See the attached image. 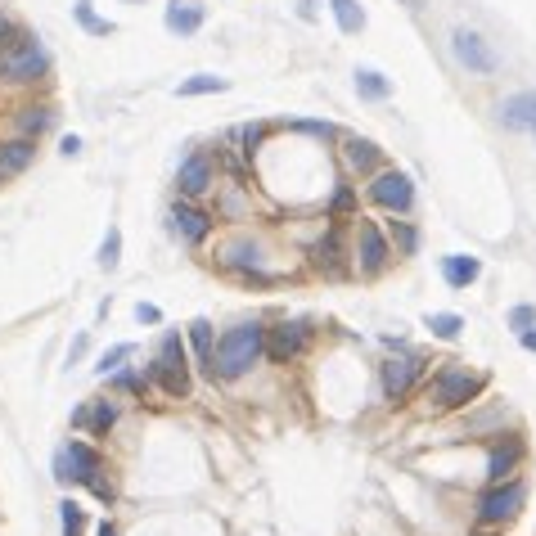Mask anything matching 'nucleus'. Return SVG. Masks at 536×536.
<instances>
[{
    "label": "nucleus",
    "mask_w": 536,
    "mask_h": 536,
    "mask_svg": "<svg viewBox=\"0 0 536 536\" xmlns=\"http://www.w3.org/2000/svg\"><path fill=\"white\" fill-rule=\"evenodd\" d=\"M266 356V325L262 320H244V325L226 329L212 352V379H244L257 361Z\"/></svg>",
    "instance_id": "obj_1"
},
{
    "label": "nucleus",
    "mask_w": 536,
    "mask_h": 536,
    "mask_svg": "<svg viewBox=\"0 0 536 536\" xmlns=\"http://www.w3.org/2000/svg\"><path fill=\"white\" fill-rule=\"evenodd\" d=\"M50 77V50L37 32H23L14 46L0 50V82L5 86H41Z\"/></svg>",
    "instance_id": "obj_2"
},
{
    "label": "nucleus",
    "mask_w": 536,
    "mask_h": 536,
    "mask_svg": "<svg viewBox=\"0 0 536 536\" xmlns=\"http://www.w3.org/2000/svg\"><path fill=\"white\" fill-rule=\"evenodd\" d=\"M482 388H487L482 374H473L469 365H460V361H446L442 370L433 374V383H428V406L433 410H464L482 397Z\"/></svg>",
    "instance_id": "obj_3"
},
{
    "label": "nucleus",
    "mask_w": 536,
    "mask_h": 536,
    "mask_svg": "<svg viewBox=\"0 0 536 536\" xmlns=\"http://www.w3.org/2000/svg\"><path fill=\"white\" fill-rule=\"evenodd\" d=\"M347 248H352V266L365 275V280H379V275L397 262V253H392V244H388V230H383L374 217L352 221V244Z\"/></svg>",
    "instance_id": "obj_4"
},
{
    "label": "nucleus",
    "mask_w": 536,
    "mask_h": 536,
    "mask_svg": "<svg viewBox=\"0 0 536 536\" xmlns=\"http://www.w3.org/2000/svg\"><path fill=\"white\" fill-rule=\"evenodd\" d=\"M145 379L158 383V388H163L172 401H181L185 392H190V352H185V343H181V334H176V329H167V334H163L158 356L149 361Z\"/></svg>",
    "instance_id": "obj_5"
},
{
    "label": "nucleus",
    "mask_w": 536,
    "mask_h": 536,
    "mask_svg": "<svg viewBox=\"0 0 536 536\" xmlns=\"http://www.w3.org/2000/svg\"><path fill=\"white\" fill-rule=\"evenodd\" d=\"M365 199H370V208L388 212V217H410V208H415V181L401 167H379L365 181Z\"/></svg>",
    "instance_id": "obj_6"
},
{
    "label": "nucleus",
    "mask_w": 536,
    "mask_h": 536,
    "mask_svg": "<svg viewBox=\"0 0 536 536\" xmlns=\"http://www.w3.org/2000/svg\"><path fill=\"white\" fill-rule=\"evenodd\" d=\"M212 230H217V212H208L199 199H181L176 194V203L167 208V235L181 239L185 248H203L212 239Z\"/></svg>",
    "instance_id": "obj_7"
},
{
    "label": "nucleus",
    "mask_w": 536,
    "mask_h": 536,
    "mask_svg": "<svg viewBox=\"0 0 536 536\" xmlns=\"http://www.w3.org/2000/svg\"><path fill=\"white\" fill-rule=\"evenodd\" d=\"M217 181H221V167H217L212 149H190V154L181 158V167H176V194H181V199L203 203L217 190Z\"/></svg>",
    "instance_id": "obj_8"
},
{
    "label": "nucleus",
    "mask_w": 536,
    "mask_h": 536,
    "mask_svg": "<svg viewBox=\"0 0 536 536\" xmlns=\"http://www.w3.org/2000/svg\"><path fill=\"white\" fill-rule=\"evenodd\" d=\"M451 59L464 68L469 77H491L500 68V59H496V50H491V41L482 37V32H473V28H455L451 32Z\"/></svg>",
    "instance_id": "obj_9"
},
{
    "label": "nucleus",
    "mask_w": 536,
    "mask_h": 536,
    "mask_svg": "<svg viewBox=\"0 0 536 536\" xmlns=\"http://www.w3.org/2000/svg\"><path fill=\"white\" fill-rule=\"evenodd\" d=\"M523 505H527V482H518V478L491 482V491H482L478 496V518L487 527H496V523H509Z\"/></svg>",
    "instance_id": "obj_10"
},
{
    "label": "nucleus",
    "mask_w": 536,
    "mask_h": 536,
    "mask_svg": "<svg viewBox=\"0 0 536 536\" xmlns=\"http://www.w3.org/2000/svg\"><path fill=\"white\" fill-rule=\"evenodd\" d=\"M338 163H343L347 181H370L383 167V149L365 136H338Z\"/></svg>",
    "instance_id": "obj_11"
},
{
    "label": "nucleus",
    "mask_w": 536,
    "mask_h": 536,
    "mask_svg": "<svg viewBox=\"0 0 536 536\" xmlns=\"http://www.w3.org/2000/svg\"><path fill=\"white\" fill-rule=\"evenodd\" d=\"M307 347H311V325H302V320H275V325L266 329V356L280 365L298 361Z\"/></svg>",
    "instance_id": "obj_12"
},
{
    "label": "nucleus",
    "mask_w": 536,
    "mask_h": 536,
    "mask_svg": "<svg viewBox=\"0 0 536 536\" xmlns=\"http://www.w3.org/2000/svg\"><path fill=\"white\" fill-rule=\"evenodd\" d=\"M307 257H311V266H316V271H325V275H343L347 266H352V248H347L343 226H338V221H329L325 235H320L316 244L307 248Z\"/></svg>",
    "instance_id": "obj_13"
},
{
    "label": "nucleus",
    "mask_w": 536,
    "mask_h": 536,
    "mask_svg": "<svg viewBox=\"0 0 536 536\" xmlns=\"http://www.w3.org/2000/svg\"><path fill=\"white\" fill-rule=\"evenodd\" d=\"M100 469H104L100 451L86 446V442H68L64 451L55 455V478L59 482H95L100 478Z\"/></svg>",
    "instance_id": "obj_14"
},
{
    "label": "nucleus",
    "mask_w": 536,
    "mask_h": 536,
    "mask_svg": "<svg viewBox=\"0 0 536 536\" xmlns=\"http://www.w3.org/2000/svg\"><path fill=\"white\" fill-rule=\"evenodd\" d=\"M424 365L428 361L419 352H397L392 361H383V374H379V379H383V397H388V401H406L410 388H415V379L424 374Z\"/></svg>",
    "instance_id": "obj_15"
},
{
    "label": "nucleus",
    "mask_w": 536,
    "mask_h": 536,
    "mask_svg": "<svg viewBox=\"0 0 536 536\" xmlns=\"http://www.w3.org/2000/svg\"><path fill=\"white\" fill-rule=\"evenodd\" d=\"M208 23V5L203 0H167L163 5V28L172 37H199Z\"/></svg>",
    "instance_id": "obj_16"
},
{
    "label": "nucleus",
    "mask_w": 536,
    "mask_h": 536,
    "mask_svg": "<svg viewBox=\"0 0 536 536\" xmlns=\"http://www.w3.org/2000/svg\"><path fill=\"white\" fill-rule=\"evenodd\" d=\"M496 122L505 131H536V91H514L509 100L496 104Z\"/></svg>",
    "instance_id": "obj_17"
},
{
    "label": "nucleus",
    "mask_w": 536,
    "mask_h": 536,
    "mask_svg": "<svg viewBox=\"0 0 536 536\" xmlns=\"http://www.w3.org/2000/svg\"><path fill=\"white\" fill-rule=\"evenodd\" d=\"M32 163H37V140H32V136L0 140V181H10V176H23Z\"/></svg>",
    "instance_id": "obj_18"
},
{
    "label": "nucleus",
    "mask_w": 536,
    "mask_h": 536,
    "mask_svg": "<svg viewBox=\"0 0 536 536\" xmlns=\"http://www.w3.org/2000/svg\"><path fill=\"white\" fill-rule=\"evenodd\" d=\"M523 451H527L523 437H514V433H509L505 442H496V446H491V460H487V478L491 482L514 478V469L523 464Z\"/></svg>",
    "instance_id": "obj_19"
},
{
    "label": "nucleus",
    "mask_w": 536,
    "mask_h": 536,
    "mask_svg": "<svg viewBox=\"0 0 536 536\" xmlns=\"http://www.w3.org/2000/svg\"><path fill=\"white\" fill-rule=\"evenodd\" d=\"M55 122H59L55 104H23V109L14 113V127H19V136H32V140H41L46 131H55Z\"/></svg>",
    "instance_id": "obj_20"
},
{
    "label": "nucleus",
    "mask_w": 536,
    "mask_h": 536,
    "mask_svg": "<svg viewBox=\"0 0 536 536\" xmlns=\"http://www.w3.org/2000/svg\"><path fill=\"white\" fill-rule=\"evenodd\" d=\"M361 217V194H356L352 181H338V190L329 194L325 203V221H338V226H347V221Z\"/></svg>",
    "instance_id": "obj_21"
},
{
    "label": "nucleus",
    "mask_w": 536,
    "mask_h": 536,
    "mask_svg": "<svg viewBox=\"0 0 536 536\" xmlns=\"http://www.w3.org/2000/svg\"><path fill=\"white\" fill-rule=\"evenodd\" d=\"M482 275V262L469 253H446L442 257V280L451 284V289H469V284H478Z\"/></svg>",
    "instance_id": "obj_22"
},
{
    "label": "nucleus",
    "mask_w": 536,
    "mask_h": 536,
    "mask_svg": "<svg viewBox=\"0 0 536 536\" xmlns=\"http://www.w3.org/2000/svg\"><path fill=\"white\" fill-rule=\"evenodd\" d=\"M271 122H244V127H235L230 131V140L239 145V154H244V163H253L257 154L266 149V140H271Z\"/></svg>",
    "instance_id": "obj_23"
},
{
    "label": "nucleus",
    "mask_w": 536,
    "mask_h": 536,
    "mask_svg": "<svg viewBox=\"0 0 536 536\" xmlns=\"http://www.w3.org/2000/svg\"><path fill=\"white\" fill-rule=\"evenodd\" d=\"M185 334H190V352H194V361L203 365V370L212 374V352H217V334H212V320H190V329H185Z\"/></svg>",
    "instance_id": "obj_24"
},
{
    "label": "nucleus",
    "mask_w": 536,
    "mask_h": 536,
    "mask_svg": "<svg viewBox=\"0 0 536 536\" xmlns=\"http://www.w3.org/2000/svg\"><path fill=\"white\" fill-rule=\"evenodd\" d=\"M329 14H334L338 32L343 37H361L365 32V10H361V0H325Z\"/></svg>",
    "instance_id": "obj_25"
},
{
    "label": "nucleus",
    "mask_w": 536,
    "mask_h": 536,
    "mask_svg": "<svg viewBox=\"0 0 536 536\" xmlns=\"http://www.w3.org/2000/svg\"><path fill=\"white\" fill-rule=\"evenodd\" d=\"M73 424L77 428H91V433H109L113 424H118V406H113V401H95L91 410H73Z\"/></svg>",
    "instance_id": "obj_26"
},
{
    "label": "nucleus",
    "mask_w": 536,
    "mask_h": 536,
    "mask_svg": "<svg viewBox=\"0 0 536 536\" xmlns=\"http://www.w3.org/2000/svg\"><path fill=\"white\" fill-rule=\"evenodd\" d=\"M356 95H361L365 104H383L392 95V82L379 68H356Z\"/></svg>",
    "instance_id": "obj_27"
},
{
    "label": "nucleus",
    "mask_w": 536,
    "mask_h": 536,
    "mask_svg": "<svg viewBox=\"0 0 536 536\" xmlns=\"http://www.w3.org/2000/svg\"><path fill=\"white\" fill-rule=\"evenodd\" d=\"M383 230H388V244H392V253L397 257H415L419 253V230L410 226L406 217H392Z\"/></svg>",
    "instance_id": "obj_28"
},
{
    "label": "nucleus",
    "mask_w": 536,
    "mask_h": 536,
    "mask_svg": "<svg viewBox=\"0 0 536 536\" xmlns=\"http://www.w3.org/2000/svg\"><path fill=\"white\" fill-rule=\"evenodd\" d=\"M221 91H230V82L226 77H217V73H194V77H185V82L176 86L181 100H199V95H221Z\"/></svg>",
    "instance_id": "obj_29"
},
{
    "label": "nucleus",
    "mask_w": 536,
    "mask_h": 536,
    "mask_svg": "<svg viewBox=\"0 0 536 536\" xmlns=\"http://www.w3.org/2000/svg\"><path fill=\"white\" fill-rule=\"evenodd\" d=\"M424 325H428V334H433V338H446V343H455V338H460V329H464V320L455 316V311H428Z\"/></svg>",
    "instance_id": "obj_30"
},
{
    "label": "nucleus",
    "mask_w": 536,
    "mask_h": 536,
    "mask_svg": "<svg viewBox=\"0 0 536 536\" xmlns=\"http://www.w3.org/2000/svg\"><path fill=\"white\" fill-rule=\"evenodd\" d=\"M73 19L82 23V32H91V37H113V23L95 14L91 0H77V5H73Z\"/></svg>",
    "instance_id": "obj_31"
},
{
    "label": "nucleus",
    "mask_w": 536,
    "mask_h": 536,
    "mask_svg": "<svg viewBox=\"0 0 536 536\" xmlns=\"http://www.w3.org/2000/svg\"><path fill=\"white\" fill-rule=\"evenodd\" d=\"M289 131H298V136H311V140H320V145H338V136H343V131H338L334 122H311V118L293 122Z\"/></svg>",
    "instance_id": "obj_32"
},
{
    "label": "nucleus",
    "mask_w": 536,
    "mask_h": 536,
    "mask_svg": "<svg viewBox=\"0 0 536 536\" xmlns=\"http://www.w3.org/2000/svg\"><path fill=\"white\" fill-rule=\"evenodd\" d=\"M118 266H122V230L109 226V235L100 244V271H118Z\"/></svg>",
    "instance_id": "obj_33"
},
{
    "label": "nucleus",
    "mask_w": 536,
    "mask_h": 536,
    "mask_svg": "<svg viewBox=\"0 0 536 536\" xmlns=\"http://www.w3.org/2000/svg\"><path fill=\"white\" fill-rule=\"evenodd\" d=\"M136 356V343H118V347H109V352L100 356V365H95V374H118L122 370V361H131Z\"/></svg>",
    "instance_id": "obj_34"
},
{
    "label": "nucleus",
    "mask_w": 536,
    "mask_h": 536,
    "mask_svg": "<svg viewBox=\"0 0 536 536\" xmlns=\"http://www.w3.org/2000/svg\"><path fill=\"white\" fill-rule=\"evenodd\" d=\"M59 523H64V536H82V527H86V509L77 505V500H64V505H59Z\"/></svg>",
    "instance_id": "obj_35"
},
{
    "label": "nucleus",
    "mask_w": 536,
    "mask_h": 536,
    "mask_svg": "<svg viewBox=\"0 0 536 536\" xmlns=\"http://www.w3.org/2000/svg\"><path fill=\"white\" fill-rule=\"evenodd\" d=\"M23 32H28V28H23V23L14 19L10 10H0V50H5V46H14V41H19Z\"/></svg>",
    "instance_id": "obj_36"
},
{
    "label": "nucleus",
    "mask_w": 536,
    "mask_h": 536,
    "mask_svg": "<svg viewBox=\"0 0 536 536\" xmlns=\"http://www.w3.org/2000/svg\"><path fill=\"white\" fill-rule=\"evenodd\" d=\"M509 325H514L518 334H523V329H532V325H536V307H527V302H518V307L509 311Z\"/></svg>",
    "instance_id": "obj_37"
},
{
    "label": "nucleus",
    "mask_w": 536,
    "mask_h": 536,
    "mask_svg": "<svg viewBox=\"0 0 536 536\" xmlns=\"http://www.w3.org/2000/svg\"><path fill=\"white\" fill-rule=\"evenodd\" d=\"M136 320H140V325H163V311H158L154 302H140V307H136Z\"/></svg>",
    "instance_id": "obj_38"
},
{
    "label": "nucleus",
    "mask_w": 536,
    "mask_h": 536,
    "mask_svg": "<svg viewBox=\"0 0 536 536\" xmlns=\"http://www.w3.org/2000/svg\"><path fill=\"white\" fill-rule=\"evenodd\" d=\"M59 154H68V158H73V154H82V136H64V145H59Z\"/></svg>",
    "instance_id": "obj_39"
},
{
    "label": "nucleus",
    "mask_w": 536,
    "mask_h": 536,
    "mask_svg": "<svg viewBox=\"0 0 536 536\" xmlns=\"http://www.w3.org/2000/svg\"><path fill=\"white\" fill-rule=\"evenodd\" d=\"M118 388H127V392H140V388H145V383H140L136 374H118Z\"/></svg>",
    "instance_id": "obj_40"
},
{
    "label": "nucleus",
    "mask_w": 536,
    "mask_h": 536,
    "mask_svg": "<svg viewBox=\"0 0 536 536\" xmlns=\"http://www.w3.org/2000/svg\"><path fill=\"white\" fill-rule=\"evenodd\" d=\"M316 5H320V0H302L298 14H302V19H316Z\"/></svg>",
    "instance_id": "obj_41"
},
{
    "label": "nucleus",
    "mask_w": 536,
    "mask_h": 536,
    "mask_svg": "<svg viewBox=\"0 0 536 536\" xmlns=\"http://www.w3.org/2000/svg\"><path fill=\"white\" fill-rule=\"evenodd\" d=\"M518 338H523V347H527V352H536V325H532V329H523V334H518Z\"/></svg>",
    "instance_id": "obj_42"
},
{
    "label": "nucleus",
    "mask_w": 536,
    "mask_h": 536,
    "mask_svg": "<svg viewBox=\"0 0 536 536\" xmlns=\"http://www.w3.org/2000/svg\"><path fill=\"white\" fill-rule=\"evenodd\" d=\"M100 536H118V527H113V523H100Z\"/></svg>",
    "instance_id": "obj_43"
},
{
    "label": "nucleus",
    "mask_w": 536,
    "mask_h": 536,
    "mask_svg": "<svg viewBox=\"0 0 536 536\" xmlns=\"http://www.w3.org/2000/svg\"><path fill=\"white\" fill-rule=\"evenodd\" d=\"M406 5H410V10H419V0H406Z\"/></svg>",
    "instance_id": "obj_44"
},
{
    "label": "nucleus",
    "mask_w": 536,
    "mask_h": 536,
    "mask_svg": "<svg viewBox=\"0 0 536 536\" xmlns=\"http://www.w3.org/2000/svg\"><path fill=\"white\" fill-rule=\"evenodd\" d=\"M532 136H536V131H532Z\"/></svg>",
    "instance_id": "obj_45"
}]
</instances>
